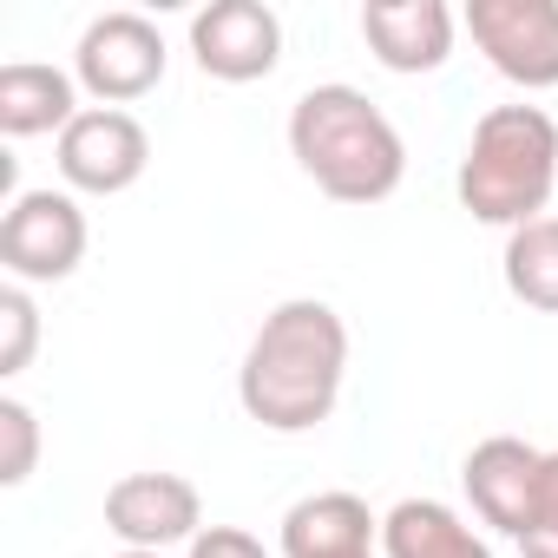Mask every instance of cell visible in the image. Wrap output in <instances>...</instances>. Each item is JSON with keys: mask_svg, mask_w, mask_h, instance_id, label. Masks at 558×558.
<instances>
[{"mask_svg": "<svg viewBox=\"0 0 558 558\" xmlns=\"http://www.w3.org/2000/svg\"><path fill=\"white\" fill-rule=\"evenodd\" d=\"M342 375H349V323L316 296H290L250 336L236 368V401L269 434H316L342 401Z\"/></svg>", "mask_w": 558, "mask_h": 558, "instance_id": "1", "label": "cell"}, {"mask_svg": "<svg viewBox=\"0 0 558 558\" xmlns=\"http://www.w3.org/2000/svg\"><path fill=\"white\" fill-rule=\"evenodd\" d=\"M290 158L336 204H381L408 178V145L395 119L355 86H310L290 106Z\"/></svg>", "mask_w": 558, "mask_h": 558, "instance_id": "2", "label": "cell"}, {"mask_svg": "<svg viewBox=\"0 0 558 558\" xmlns=\"http://www.w3.org/2000/svg\"><path fill=\"white\" fill-rule=\"evenodd\" d=\"M453 191L480 223H499V230L538 223L551 191H558V125H551V112L493 106L466 138Z\"/></svg>", "mask_w": 558, "mask_h": 558, "instance_id": "3", "label": "cell"}, {"mask_svg": "<svg viewBox=\"0 0 558 558\" xmlns=\"http://www.w3.org/2000/svg\"><path fill=\"white\" fill-rule=\"evenodd\" d=\"M86 210L73 191H21L0 217V263L14 283H66L86 263Z\"/></svg>", "mask_w": 558, "mask_h": 558, "instance_id": "4", "label": "cell"}, {"mask_svg": "<svg viewBox=\"0 0 558 558\" xmlns=\"http://www.w3.org/2000/svg\"><path fill=\"white\" fill-rule=\"evenodd\" d=\"M466 34L493 60L499 80L525 93L558 86V0H473Z\"/></svg>", "mask_w": 558, "mask_h": 558, "instance_id": "5", "label": "cell"}, {"mask_svg": "<svg viewBox=\"0 0 558 558\" xmlns=\"http://www.w3.org/2000/svg\"><path fill=\"white\" fill-rule=\"evenodd\" d=\"M165 34L145 14H99L80 47H73V80L99 99V106H132L165 80Z\"/></svg>", "mask_w": 558, "mask_h": 558, "instance_id": "6", "label": "cell"}, {"mask_svg": "<svg viewBox=\"0 0 558 558\" xmlns=\"http://www.w3.org/2000/svg\"><path fill=\"white\" fill-rule=\"evenodd\" d=\"M53 158H60L66 191L119 197V191H132V184L145 178V165H151V138H145V125H138L132 112H119V106H86V112L60 132Z\"/></svg>", "mask_w": 558, "mask_h": 558, "instance_id": "7", "label": "cell"}, {"mask_svg": "<svg viewBox=\"0 0 558 558\" xmlns=\"http://www.w3.org/2000/svg\"><path fill=\"white\" fill-rule=\"evenodd\" d=\"M191 53L223 86L269 80L276 60H283V21L263 0H210V8L191 14Z\"/></svg>", "mask_w": 558, "mask_h": 558, "instance_id": "8", "label": "cell"}, {"mask_svg": "<svg viewBox=\"0 0 558 558\" xmlns=\"http://www.w3.org/2000/svg\"><path fill=\"white\" fill-rule=\"evenodd\" d=\"M106 532L125 551H165L191 545L204 532V499L184 473H125L106 493Z\"/></svg>", "mask_w": 558, "mask_h": 558, "instance_id": "9", "label": "cell"}, {"mask_svg": "<svg viewBox=\"0 0 558 558\" xmlns=\"http://www.w3.org/2000/svg\"><path fill=\"white\" fill-rule=\"evenodd\" d=\"M538 473H545V453L525 447L519 434H493V440H480V447L466 453V466H460L473 512H480L493 532H506V538L525 532L532 499H538Z\"/></svg>", "mask_w": 558, "mask_h": 558, "instance_id": "10", "label": "cell"}, {"mask_svg": "<svg viewBox=\"0 0 558 558\" xmlns=\"http://www.w3.org/2000/svg\"><path fill=\"white\" fill-rule=\"evenodd\" d=\"M362 40L388 73H440L453 53V8L447 0H375L362 8Z\"/></svg>", "mask_w": 558, "mask_h": 558, "instance_id": "11", "label": "cell"}, {"mask_svg": "<svg viewBox=\"0 0 558 558\" xmlns=\"http://www.w3.org/2000/svg\"><path fill=\"white\" fill-rule=\"evenodd\" d=\"M381 519L355 493H310L283 512V558H368Z\"/></svg>", "mask_w": 558, "mask_h": 558, "instance_id": "12", "label": "cell"}, {"mask_svg": "<svg viewBox=\"0 0 558 558\" xmlns=\"http://www.w3.org/2000/svg\"><path fill=\"white\" fill-rule=\"evenodd\" d=\"M80 80L40 60H14L0 66V132L8 138H40V132H66L80 119Z\"/></svg>", "mask_w": 558, "mask_h": 558, "instance_id": "13", "label": "cell"}, {"mask_svg": "<svg viewBox=\"0 0 558 558\" xmlns=\"http://www.w3.org/2000/svg\"><path fill=\"white\" fill-rule=\"evenodd\" d=\"M381 558H493L486 538L440 499H401L381 519Z\"/></svg>", "mask_w": 558, "mask_h": 558, "instance_id": "14", "label": "cell"}, {"mask_svg": "<svg viewBox=\"0 0 558 558\" xmlns=\"http://www.w3.org/2000/svg\"><path fill=\"white\" fill-rule=\"evenodd\" d=\"M499 269H506V290H512L525 310L558 316V217H538V223L506 230Z\"/></svg>", "mask_w": 558, "mask_h": 558, "instance_id": "15", "label": "cell"}, {"mask_svg": "<svg viewBox=\"0 0 558 558\" xmlns=\"http://www.w3.org/2000/svg\"><path fill=\"white\" fill-rule=\"evenodd\" d=\"M40 349V310L27 296V283L0 290V375H21Z\"/></svg>", "mask_w": 558, "mask_h": 558, "instance_id": "16", "label": "cell"}, {"mask_svg": "<svg viewBox=\"0 0 558 558\" xmlns=\"http://www.w3.org/2000/svg\"><path fill=\"white\" fill-rule=\"evenodd\" d=\"M40 460V421L27 401H0V486H27Z\"/></svg>", "mask_w": 558, "mask_h": 558, "instance_id": "17", "label": "cell"}, {"mask_svg": "<svg viewBox=\"0 0 558 558\" xmlns=\"http://www.w3.org/2000/svg\"><path fill=\"white\" fill-rule=\"evenodd\" d=\"M519 551H525V558H558V453H545L538 499H532V519H525V532H519Z\"/></svg>", "mask_w": 558, "mask_h": 558, "instance_id": "18", "label": "cell"}, {"mask_svg": "<svg viewBox=\"0 0 558 558\" xmlns=\"http://www.w3.org/2000/svg\"><path fill=\"white\" fill-rule=\"evenodd\" d=\"M191 558H269V551H263V538L243 532V525H204V532L191 538Z\"/></svg>", "mask_w": 558, "mask_h": 558, "instance_id": "19", "label": "cell"}, {"mask_svg": "<svg viewBox=\"0 0 558 558\" xmlns=\"http://www.w3.org/2000/svg\"><path fill=\"white\" fill-rule=\"evenodd\" d=\"M119 558H165V551H119Z\"/></svg>", "mask_w": 558, "mask_h": 558, "instance_id": "20", "label": "cell"}, {"mask_svg": "<svg viewBox=\"0 0 558 558\" xmlns=\"http://www.w3.org/2000/svg\"><path fill=\"white\" fill-rule=\"evenodd\" d=\"M368 558H375V551H368Z\"/></svg>", "mask_w": 558, "mask_h": 558, "instance_id": "21", "label": "cell"}]
</instances>
